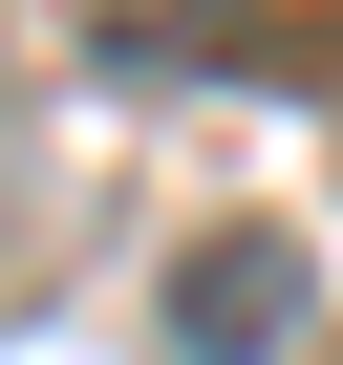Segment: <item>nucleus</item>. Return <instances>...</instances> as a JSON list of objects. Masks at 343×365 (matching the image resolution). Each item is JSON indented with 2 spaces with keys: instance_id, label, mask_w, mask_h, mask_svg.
<instances>
[{
  "instance_id": "nucleus-1",
  "label": "nucleus",
  "mask_w": 343,
  "mask_h": 365,
  "mask_svg": "<svg viewBox=\"0 0 343 365\" xmlns=\"http://www.w3.org/2000/svg\"><path fill=\"white\" fill-rule=\"evenodd\" d=\"M300 301H322V258H300V237H215L194 279H172V365H258Z\"/></svg>"
},
{
  "instance_id": "nucleus-2",
  "label": "nucleus",
  "mask_w": 343,
  "mask_h": 365,
  "mask_svg": "<svg viewBox=\"0 0 343 365\" xmlns=\"http://www.w3.org/2000/svg\"><path fill=\"white\" fill-rule=\"evenodd\" d=\"M86 43H107V65H150V43H236V0H86Z\"/></svg>"
}]
</instances>
